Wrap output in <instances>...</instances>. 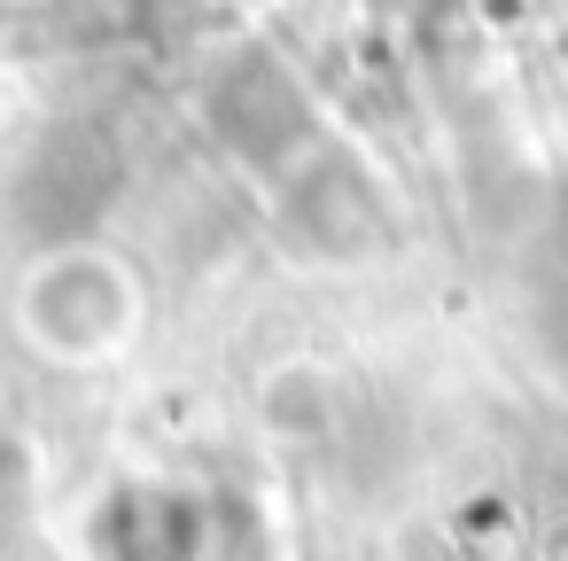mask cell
Listing matches in <instances>:
<instances>
[{
    "mask_svg": "<svg viewBox=\"0 0 568 561\" xmlns=\"http://www.w3.org/2000/svg\"><path fill=\"white\" fill-rule=\"evenodd\" d=\"M141 312H149V289H141L133 258L110 250V242L40 250V266L17 289V328L55 367H102V359H118L141 335Z\"/></svg>",
    "mask_w": 568,
    "mask_h": 561,
    "instance_id": "6da1fadb",
    "label": "cell"
}]
</instances>
